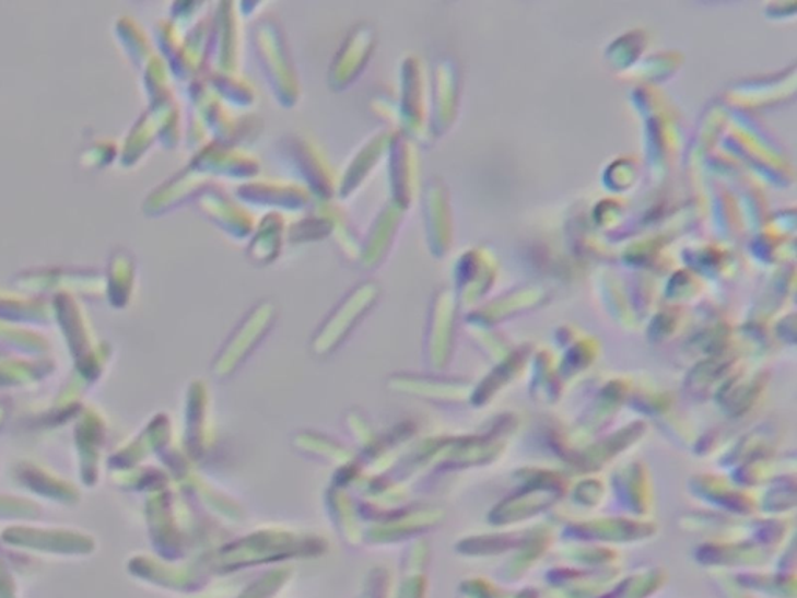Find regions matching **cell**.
<instances>
[{
	"instance_id": "6da1fadb",
	"label": "cell",
	"mask_w": 797,
	"mask_h": 598,
	"mask_svg": "<svg viewBox=\"0 0 797 598\" xmlns=\"http://www.w3.org/2000/svg\"><path fill=\"white\" fill-rule=\"evenodd\" d=\"M257 46L262 55L266 72H270L271 82H273L274 91L278 93L279 101L286 105H293L300 94V86L295 71L290 65L289 55L284 49V43L279 39V32L273 27L271 22L260 24L257 28Z\"/></svg>"
},
{
	"instance_id": "7a4b0ae2",
	"label": "cell",
	"mask_w": 797,
	"mask_h": 598,
	"mask_svg": "<svg viewBox=\"0 0 797 598\" xmlns=\"http://www.w3.org/2000/svg\"><path fill=\"white\" fill-rule=\"evenodd\" d=\"M374 46L373 28L360 25L348 36L347 43L341 47L340 54L333 61L332 79L333 86L341 87L358 77L360 69L365 66Z\"/></svg>"
},
{
	"instance_id": "3957f363",
	"label": "cell",
	"mask_w": 797,
	"mask_h": 598,
	"mask_svg": "<svg viewBox=\"0 0 797 598\" xmlns=\"http://www.w3.org/2000/svg\"><path fill=\"white\" fill-rule=\"evenodd\" d=\"M200 207L204 214H208L220 226L225 227L227 233H233L234 236H246L255 225L253 215L223 194L212 192V190L204 192V196L200 198Z\"/></svg>"
},
{
	"instance_id": "277c9868",
	"label": "cell",
	"mask_w": 797,
	"mask_h": 598,
	"mask_svg": "<svg viewBox=\"0 0 797 598\" xmlns=\"http://www.w3.org/2000/svg\"><path fill=\"white\" fill-rule=\"evenodd\" d=\"M242 198L262 204H278L285 208H301L307 204L310 192L304 186L284 181H260L241 186Z\"/></svg>"
},
{
	"instance_id": "5b68a950",
	"label": "cell",
	"mask_w": 797,
	"mask_h": 598,
	"mask_svg": "<svg viewBox=\"0 0 797 598\" xmlns=\"http://www.w3.org/2000/svg\"><path fill=\"white\" fill-rule=\"evenodd\" d=\"M197 168L208 172H220L233 176H248L257 172V160L238 152V149L212 144L200 150L197 156Z\"/></svg>"
},
{
	"instance_id": "8992f818",
	"label": "cell",
	"mask_w": 797,
	"mask_h": 598,
	"mask_svg": "<svg viewBox=\"0 0 797 598\" xmlns=\"http://www.w3.org/2000/svg\"><path fill=\"white\" fill-rule=\"evenodd\" d=\"M402 211L403 208L396 203H389L385 207L382 214L378 215L377 222L374 223L373 230H371L368 245L362 249L363 262H378V259L384 258L389 244H391V237L395 236L399 220L402 218Z\"/></svg>"
},
{
	"instance_id": "52a82bcc",
	"label": "cell",
	"mask_w": 797,
	"mask_h": 598,
	"mask_svg": "<svg viewBox=\"0 0 797 598\" xmlns=\"http://www.w3.org/2000/svg\"><path fill=\"white\" fill-rule=\"evenodd\" d=\"M391 186L395 185V203L400 208L409 207L411 203V145L403 141L400 136H395L391 141Z\"/></svg>"
},
{
	"instance_id": "ba28073f",
	"label": "cell",
	"mask_w": 797,
	"mask_h": 598,
	"mask_svg": "<svg viewBox=\"0 0 797 598\" xmlns=\"http://www.w3.org/2000/svg\"><path fill=\"white\" fill-rule=\"evenodd\" d=\"M284 230V218L279 212H271L270 215H267L257 227L256 236L249 245V255L253 256V259L257 262H271L277 258Z\"/></svg>"
},
{
	"instance_id": "9c48e42d",
	"label": "cell",
	"mask_w": 797,
	"mask_h": 598,
	"mask_svg": "<svg viewBox=\"0 0 797 598\" xmlns=\"http://www.w3.org/2000/svg\"><path fill=\"white\" fill-rule=\"evenodd\" d=\"M392 138L395 134L380 133L370 142L362 152L359 153L358 157L352 161L349 165L347 175H344L343 181H341V194H349L359 186V183L365 178L366 174H370L373 165L376 164L378 157L387 152L389 145H391Z\"/></svg>"
}]
</instances>
